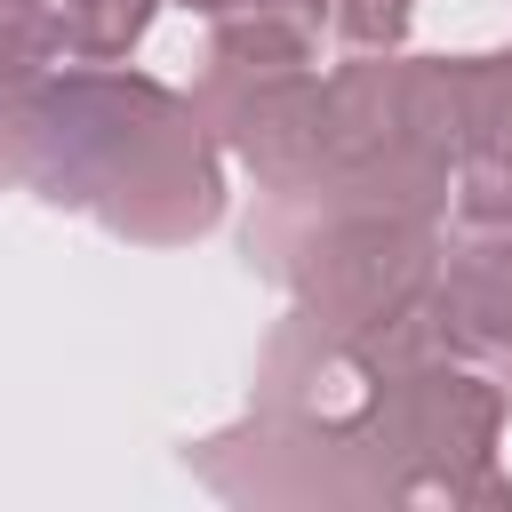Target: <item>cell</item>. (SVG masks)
<instances>
[{"label": "cell", "instance_id": "cell-1", "mask_svg": "<svg viewBox=\"0 0 512 512\" xmlns=\"http://www.w3.org/2000/svg\"><path fill=\"white\" fill-rule=\"evenodd\" d=\"M448 128H464L488 168H512V56H472L448 72Z\"/></svg>", "mask_w": 512, "mask_h": 512}, {"label": "cell", "instance_id": "cell-5", "mask_svg": "<svg viewBox=\"0 0 512 512\" xmlns=\"http://www.w3.org/2000/svg\"><path fill=\"white\" fill-rule=\"evenodd\" d=\"M192 8H256V0H192Z\"/></svg>", "mask_w": 512, "mask_h": 512}, {"label": "cell", "instance_id": "cell-4", "mask_svg": "<svg viewBox=\"0 0 512 512\" xmlns=\"http://www.w3.org/2000/svg\"><path fill=\"white\" fill-rule=\"evenodd\" d=\"M336 24H344V40H360V48H392L400 24H408V0H336Z\"/></svg>", "mask_w": 512, "mask_h": 512}, {"label": "cell", "instance_id": "cell-2", "mask_svg": "<svg viewBox=\"0 0 512 512\" xmlns=\"http://www.w3.org/2000/svg\"><path fill=\"white\" fill-rule=\"evenodd\" d=\"M456 320L464 336H512V248H480L456 272Z\"/></svg>", "mask_w": 512, "mask_h": 512}, {"label": "cell", "instance_id": "cell-3", "mask_svg": "<svg viewBox=\"0 0 512 512\" xmlns=\"http://www.w3.org/2000/svg\"><path fill=\"white\" fill-rule=\"evenodd\" d=\"M144 8L152 0H72L64 8V32L80 56H120L136 32H144Z\"/></svg>", "mask_w": 512, "mask_h": 512}]
</instances>
